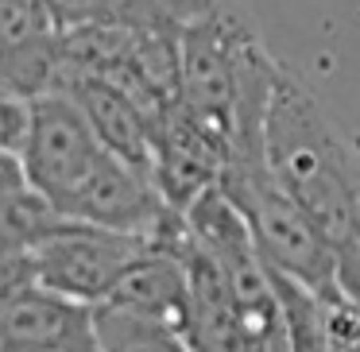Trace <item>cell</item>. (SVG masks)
<instances>
[{"mask_svg":"<svg viewBox=\"0 0 360 352\" xmlns=\"http://www.w3.org/2000/svg\"><path fill=\"white\" fill-rule=\"evenodd\" d=\"M264 159L337 256H349L360 244V159L326 105L283 66L264 112Z\"/></svg>","mask_w":360,"mask_h":352,"instance_id":"6da1fadb","label":"cell"},{"mask_svg":"<svg viewBox=\"0 0 360 352\" xmlns=\"http://www.w3.org/2000/svg\"><path fill=\"white\" fill-rule=\"evenodd\" d=\"M225 197L240 209L244 225L252 228L259 256L275 275H287L298 287L314 290L318 298L349 294L341 282V256L326 240L314 217L275 182L264 151L244 159H229L221 174Z\"/></svg>","mask_w":360,"mask_h":352,"instance_id":"7a4b0ae2","label":"cell"},{"mask_svg":"<svg viewBox=\"0 0 360 352\" xmlns=\"http://www.w3.org/2000/svg\"><path fill=\"white\" fill-rule=\"evenodd\" d=\"M143 248H148V240L136 233H117V228L63 217L27 252H32V267H35L39 287L97 306L112 294L120 275L128 271V263Z\"/></svg>","mask_w":360,"mask_h":352,"instance_id":"3957f363","label":"cell"},{"mask_svg":"<svg viewBox=\"0 0 360 352\" xmlns=\"http://www.w3.org/2000/svg\"><path fill=\"white\" fill-rule=\"evenodd\" d=\"M105 143L97 140L94 124L78 109L70 93L47 89L32 105V132L20 151L27 186H35L43 197H51L58 209L63 197H70L82 186L89 171L101 163Z\"/></svg>","mask_w":360,"mask_h":352,"instance_id":"277c9868","label":"cell"},{"mask_svg":"<svg viewBox=\"0 0 360 352\" xmlns=\"http://www.w3.org/2000/svg\"><path fill=\"white\" fill-rule=\"evenodd\" d=\"M58 213L70 221H89V225L136 233L143 240H151L179 209H171L163 202L148 167H136L128 159L105 151L101 163L82 178V186L58 202Z\"/></svg>","mask_w":360,"mask_h":352,"instance_id":"5b68a950","label":"cell"},{"mask_svg":"<svg viewBox=\"0 0 360 352\" xmlns=\"http://www.w3.org/2000/svg\"><path fill=\"white\" fill-rule=\"evenodd\" d=\"M229 163V143L217 132L194 120L182 105L159 117L155 148H151V178L171 209L186 213L205 190L221 186V174Z\"/></svg>","mask_w":360,"mask_h":352,"instance_id":"8992f818","label":"cell"},{"mask_svg":"<svg viewBox=\"0 0 360 352\" xmlns=\"http://www.w3.org/2000/svg\"><path fill=\"white\" fill-rule=\"evenodd\" d=\"M0 352H101L94 306L32 282L0 302Z\"/></svg>","mask_w":360,"mask_h":352,"instance_id":"52a82bcc","label":"cell"},{"mask_svg":"<svg viewBox=\"0 0 360 352\" xmlns=\"http://www.w3.org/2000/svg\"><path fill=\"white\" fill-rule=\"evenodd\" d=\"M55 89H63L78 101V109L94 124L105 151L151 171V148H155L159 120L124 82L105 78V74H63Z\"/></svg>","mask_w":360,"mask_h":352,"instance_id":"ba28073f","label":"cell"},{"mask_svg":"<svg viewBox=\"0 0 360 352\" xmlns=\"http://www.w3.org/2000/svg\"><path fill=\"white\" fill-rule=\"evenodd\" d=\"M182 233H186V225H182ZM182 233H179V240H182ZM179 240L174 244H148L128 263V271L120 275V282L112 287V294L105 302L124 306V310H136V313H148V318H163V321L182 329L190 282H186V263L179 256Z\"/></svg>","mask_w":360,"mask_h":352,"instance_id":"9c48e42d","label":"cell"},{"mask_svg":"<svg viewBox=\"0 0 360 352\" xmlns=\"http://www.w3.org/2000/svg\"><path fill=\"white\" fill-rule=\"evenodd\" d=\"M210 4L217 0H47L58 27L112 20L124 27H174V32H182V24L205 12Z\"/></svg>","mask_w":360,"mask_h":352,"instance_id":"30bf717a","label":"cell"},{"mask_svg":"<svg viewBox=\"0 0 360 352\" xmlns=\"http://www.w3.org/2000/svg\"><path fill=\"white\" fill-rule=\"evenodd\" d=\"M94 333L101 352H194L179 325L112 302L94 306Z\"/></svg>","mask_w":360,"mask_h":352,"instance_id":"8fae6325","label":"cell"},{"mask_svg":"<svg viewBox=\"0 0 360 352\" xmlns=\"http://www.w3.org/2000/svg\"><path fill=\"white\" fill-rule=\"evenodd\" d=\"M32 105L35 97L24 89L0 82V155H20L32 132Z\"/></svg>","mask_w":360,"mask_h":352,"instance_id":"7c38bea8","label":"cell"},{"mask_svg":"<svg viewBox=\"0 0 360 352\" xmlns=\"http://www.w3.org/2000/svg\"><path fill=\"white\" fill-rule=\"evenodd\" d=\"M35 282V267H32V252L27 248H8L0 244V302L12 298L16 290Z\"/></svg>","mask_w":360,"mask_h":352,"instance_id":"4fadbf2b","label":"cell"},{"mask_svg":"<svg viewBox=\"0 0 360 352\" xmlns=\"http://www.w3.org/2000/svg\"><path fill=\"white\" fill-rule=\"evenodd\" d=\"M27 186V174L20 155H0V194H12V190Z\"/></svg>","mask_w":360,"mask_h":352,"instance_id":"5bb4252c","label":"cell"},{"mask_svg":"<svg viewBox=\"0 0 360 352\" xmlns=\"http://www.w3.org/2000/svg\"><path fill=\"white\" fill-rule=\"evenodd\" d=\"M341 282H345V290H349L352 298H360V244L349 252V256H341Z\"/></svg>","mask_w":360,"mask_h":352,"instance_id":"9a60e30c","label":"cell"}]
</instances>
